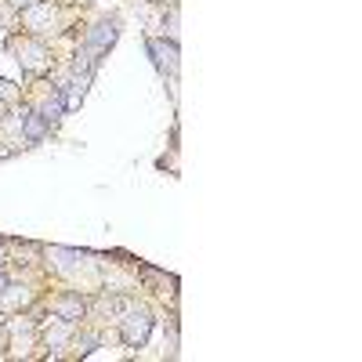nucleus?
I'll use <instances>...</instances> for the list:
<instances>
[{
  "mask_svg": "<svg viewBox=\"0 0 362 362\" xmlns=\"http://www.w3.org/2000/svg\"><path fill=\"white\" fill-rule=\"evenodd\" d=\"M0 102H4V105H18L22 102V87H15L11 80L0 76Z\"/></svg>",
  "mask_w": 362,
  "mask_h": 362,
  "instance_id": "4468645a",
  "label": "nucleus"
},
{
  "mask_svg": "<svg viewBox=\"0 0 362 362\" xmlns=\"http://www.w3.org/2000/svg\"><path fill=\"white\" fill-rule=\"evenodd\" d=\"M0 362H8V322L0 319Z\"/></svg>",
  "mask_w": 362,
  "mask_h": 362,
  "instance_id": "dca6fc26",
  "label": "nucleus"
},
{
  "mask_svg": "<svg viewBox=\"0 0 362 362\" xmlns=\"http://www.w3.org/2000/svg\"><path fill=\"white\" fill-rule=\"evenodd\" d=\"M163 40L181 44V4H170L163 15Z\"/></svg>",
  "mask_w": 362,
  "mask_h": 362,
  "instance_id": "ddd939ff",
  "label": "nucleus"
},
{
  "mask_svg": "<svg viewBox=\"0 0 362 362\" xmlns=\"http://www.w3.org/2000/svg\"><path fill=\"white\" fill-rule=\"evenodd\" d=\"M153 4H163V8H170V4H177V0H153Z\"/></svg>",
  "mask_w": 362,
  "mask_h": 362,
  "instance_id": "aec40b11",
  "label": "nucleus"
},
{
  "mask_svg": "<svg viewBox=\"0 0 362 362\" xmlns=\"http://www.w3.org/2000/svg\"><path fill=\"white\" fill-rule=\"evenodd\" d=\"M98 344H102V334H98V329H90V326H76V334H73V341H69L66 358H87Z\"/></svg>",
  "mask_w": 362,
  "mask_h": 362,
  "instance_id": "9b49d317",
  "label": "nucleus"
},
{
  "mask_svg": "<svg viewBox=\"0 0 362 362\" xmlns=\"http://www.w3.org/2000/svg\"><path fill=\"white\" fill-rule=\"evenodd\" d=\"M11 257H8V243H4V239H0V264H8Z\"/></svg>",
  "mask_w": 362,
  "mask_h": 362,
  "instance_id": "6ab92c4d",
  "label": "nucleus"
},
{
  "mask_svg": "<svg viewBox=\"0 0 362 362\" xmlns=\"http://www.w3.org/2000/svg\"><path fill=\"white\" fill-rule=\"evenodd\" d=\"M8 109H11V105H4V102H0V116H4V112H8Z\"/></svg>",
  "mask_w": 362,
  "mask_h": 362,
  "instance_id": "412c9836",
  "label": "nucleus"
},
{
  "mask_svg": "<svg viewBox=\"0 0 362 362\" xmlns=\"http://www.w3.org/2000/svg\"><path fill=\"white\" fill-rule=\"evenodd\" d=\"M40 319L33 312H18L8 322V358H40Z\"/></svg>",
  "mask_w": 362,
  "mask_h": 362,
  "instance_id": "20e7f679",
  "label": "nucleus"
},
{
  "mask_svg": "<svg viewBox=\"0 0 362 362\" xmlns=\"http://www.w3.org/2000/svg\"><path fill=\"white\" fill-rule=\"evenodd\" d=\"M0 29H11V33H18V11L8 4V0H0Z\"/></svg>",
  "mask_w": 362,
  "mask_h": 362,
  "instance_id": "2eb2a0df",
  "label": "nucleus"
},
{
  "mask_svg": "<svg viewBox=\"0 0 362 362\" xmlns=\"http://www.w3.org/2000/svg\"><path fill=\"white\" fill-rule=\"evenodd\" d=\"M8 4H11L15 11H22V8H33V4H40V0H8Z\"/></svg>",
  "mask_w": 362,
  "mask_h": 362,
  "instance_id": "f3484780",
  "label": "nucleus"
},
{
  "mask_svg": "<svg viewBox=\"0 0 362 362\" xmlns=\"http://www.w3.org/2000/svg\"><path fill=\"white\" fill-rule=\"evenodd\" d=\"M0 319H4V312H0Z\"/></svg>",
  "mask_w": 362,
  "mask_h": 362,
  "instance_id": "4be33fe9",
  "label": "nucleus"
},
{
  "mask_svg": "<svg viewBox=\"0 0 362 362\" xmlns=\"http://www.w3.org/2000/svg\"><path fill=\"white\" fill-rule=\"evenodd\" d=\"M116 40H119V15H102V18H98V22L83 33V40H80V44L102 58V54H109V51L116 47Z\"/></svg>",
  "mask_w": 362,
  "mask_h": 362,
  "instance_id": "9d476101",
  "label": "nucleus"
},
{
  "mask_svg": "<svg viewBox=\"0 0 362 362\" xmlns=\"http://www.w3.org/2000/svg\"><path fill=\"white\" fill-rule=\"evenodd\" d=\"M40 297H44V290H40V279H8V286H4V293H0V312L4 315H18V312H33L37 305H40Z\"/></svg>",
  "mask_w": 362,
  "mask_h": 362,
  "instance_id": "0eeeda50",
  "label": "nucleus"
},
{
  "mask_svg": "<svg viewBox=\"0 0 362 362\" xmlns=\"http://www.w3.org/2000/svg\"><path fill=\"white\" fill-rule=\"evenodd\" d=\"M18 116H22V134H25V141H29V145H37V141H44V138L51 134V127L44 124V119H40L33 109L18 105Z\"/></svg>",
  "mask_w": 362,
  "mask_h": 362,
  "instance_id": "f8f14e48",
  "label": "nucleus"
},
{
  "mask_svg": "<svg viewBox=\"0 0 362 362\" xmlns=\"http://www.w3.org/2000/svg\"><path fill=\"white\" fill-rule=\"evenodd\" d=\"M145 47H148V58H153V66H156V73L167 80V87H170V98L177 102V73H181V44H170V40H163V37H148L145 40Z\"/></svg>",
  "mask_w": 362,
  "mask_h": 362,
  "instance_id": "423d86ee",
  "label": "nucleus"
},
{
  "mask_svg": "<svg viewBox=\"0 0 362 362\" xmlns=\"http://www.w3.org/2000/svg\"><path fill=\"white\" fill-rule=\"evenodd\" d=\"M69 22H73V8L58 4V0H40V4L18 11V29L29 33V37H37V40H44V44L62 37L69 29Z\"/></svg>",
  "mask_w": 362,
  "mask_h": 362,
  "instance_id": "f257e3e1",
  "label": "nucleus"
},
{
  "mask_svg": "<svg viewBox=\"0 0 362 362\" xmlns=\"http://www.w3.org/2000/svg\"><path fill=\"white\" fill-rule=\"evenodd\" d=\"M153 312H148V305H138V300H127V308L119 312L116 319V334L119 341H124L127 348H145L148 334H153Z\"/></svg>",
  "mask_w": 362,
  "mask_h": 362,
  "instance_id": "39448f33",
  "label": "nucleus"
},
{
  "mask_svg": "<svg viewBox=\"0 0 362 362\" xmlns=\"http://www.w3.org/2000/svg\"><path fill=\"white\" fill-rule=\"evenodd\" d=\"M80 322H69V319H40V348H47V358H66L69 351V341L76 334Z\"/></svg>",
  "mask_w": 362,
  "mask_h": 362,
  "instance_id": "6e6552de",
  "label": "nucleus"
},
{
  "mask_svg": "<svg viewBox=\"0 0 362 362\" xmlns=\"http://www.w3.org/2000/svg\"><path fill=\"white\" fill-rule=\"evenodd\" d=\"M40 300H44V308L58 319H69V322L87 319V293H80V290H58V293H47Z\"/></svg>",
  "mask_w": 362,
  "mask_h": 362,
  "instance_id": "1a4fd4ad",
  "label": "nucleus"
},
{
  "mask_svg": "<svg viewBox=\"0 0 362 362\" xmlns=\"http://www.w3.org/2000/svg\"><path fill=\"white\" fill-rule=\"evenodd\" d=\"M4 47H8V54L18 62V69H22L25 76H33V80H37V76H47V73L54 69V51H51V44L29 37V33H8Z\"/></svg>",
  "mask_w": 362,
  "mask_h": 362,
  "instance_id": "f03ea898",
  "label": "nucleus"
},
{
  "mask_svg": "<svg viewBox=\"0 0 362 362\" xmlns=\"http://www.w3.org/2000/svg\"><path fill=\"white\" fill-rule=\"evenodd\" d=\"M8 279H11V276H8V268H4V264H0V293H4V286H8Z\"/></svg>",
  "mask_w": 362,
  "mask_h": 362,
  "instance_id": "a211bd4d",
  "label": "nucleus"
},
{
  "mask_svg": "<svg viewBox=\"0 0 362 362\" xmlns=\"http://www.w3.org/2000/svg\"><path fill=\"white\" fill-rule=\"evenodd\" d=\"M18 105H25V109H33L44 124L54 131L58 124L66 119V112H69V105H66V90L58 87V83H51V80H44V76H37V83L29 87V90H22V102Z\"/></svg>",
  "mask_w": 362,
  "mask_h": 362,
  "instance_id": "7ed1b4c3",
  "label": "nucleus"
}]
</instances>
